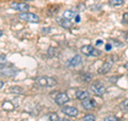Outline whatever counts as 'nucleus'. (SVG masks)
Instances as JSON below:
<instances>
[{"mask_svg":"<svg viewBox=\"0 0 128 121\" xmlns=\"http://www.w3.org/2000/svg\"><path fill=\"white\" fill-rule=\"evenodd\" d=\"M36 84L41 87H54L57 85V80L52 77H48V76H41L36 78Z\"/></svg>","mask_w":128,"mask_h":121,"instance_id":"nucleus-1","label":"nucleus"},{"mask_svg":"<svg viewBox=\"0 0 128 121\" xmlns=\"http://www.w3.org/2000/svg\"><path fill=\"white\" fill-rule=\"evenodd\" d=\"M80 51L86 55V56H91V57H98V56L102 55V51L97 49V48H95L94 46L92 45H84L80 48Z\"/></svg>","mask_w":128,"mask_h":121,"instance_id":"nucleus-2","label":"nucleus"},{"mask_svg":"<svg viewBox=\"0 0 128 121\" xmlns=\"http://www.w3.org/2000/svg\"><path fill=\"white\" fill-rule=\"evenodd\" d=\"M18 18L20 19V21L28 22V23H38V22H40V17L36 14L29 13V12H24V13H20L18 15Z\"/></svg>","mask_w":128,"mask_h":121,"instance_id":"nucleus-3","label":"nucleus"},{"mask_svg":"<svg viewBox=\"0 0 128 121\" xmlns=\"http://www.w3.org/2000/svg\"><path fill=\"white\" fill-rule=\"evenodd\" d=\"M90 89L96 95H104V94L106 93V91H107L105 85L102 84V83H98V82L92 84L91 87H90Z\"/></svg>","mask_w":128,"mask_h":121,"instance_id":"nucleus-4","label":"nucleus"},{"mask_svg":"<svg viewBox=\"0 0 128 121\" xmlns=\"http://www.w3.org/2000/svg\"><path fill=\"white\" fill-rule=\"evenodd\" d=\"M111 59H112V57H108V59L105 60L104 64L98 69V71H97L99 74H106L110 71V69L112 68V64H113V60H111Z\"/></svg>","mask_w":128,"mask_h":121,"instance_id":"nucleus-5","label":"nucleus"},{"mask_svg":"<svg viewBox=\"0 0 128 121\" xmlns=\"http://www.w3.org/2000/svg\"><path fill=\"white\" fill-rule=\"evenodd\" d=\"M11 8L15 11L20 12V13L28 12V10H29V6L24 2H13V3H11Z\"/></svg>","mask_w":128,"mask_h":121,"instance_id":"nucleus-6","label":"nucleus"},{"mask_svg":"<svg viewBox=\"0 0 128 121\" xmlns=\"http://www.w3.org/2000/svg\"><path fill=\"white\" fill-rule=\"evenodd\" d=\"M62 112L63 114H65L66 116H68V117H76V116H78L79 114V111L77 108H75L73 106H65V107H63L62 108Z\"/></svg>","mask_w":128,"mask_h":121,"instance_id":"nucleus-7","label":"nucleus"},{"mask_svg":"<svg viewBox=\"0 0 128 121\" xmlns=\"http://www.w3.org/2000/svg\"><path fill=\"white\" fill-rule=\"evenodd\" d=\"M56 21H57V23L59 24V26L65 28V29H70V28L73 27V23H72V21L66 19L64 17H57L56 18Z\"/></svg>","mask_w":128,"mask_h":121,"instance_id":"nucleus-8","label":"nucleus"},{"mask_svg":"<svg viewBox=\"0 0 128 121\" xmlns=\"http://www.w3.org/2000/svg\"><path fill=\"white\" fill-rule=\"evenodd\" d=\"M56 103L58 104V105H63V104L67 103L70 101V98L68 95H67L66 93H64V92H61V93H59L57 96H56Z\"/></svg>","mask_w":128,"mask_h":121,"instance_id":"nucleus-9","label":"nucleus"},{"mask_svg":"<svg viewBox=\"0 0 128 121\" xmlns=\"http://www.w3.org/2000/svg\"><path fill=\"white\" fill-rule=\"evenodd\" d=\"M82 106L84 107L86 109L91 110L96 106V102H95V100L91 99V98H88L86 100H82Z\"/></svg>","mask_w":128,"mask_h":121,"instance_id":"nucleus-10","label":"nucleus"},{"mask_svg":"<svg viewBox=\"0 0 128 121\" xmlns=\"http://www.w3.org/2000/svg\"><path fill=\"white\" fill-rule=\"evenodd\" d=\"M76 98L78 100H86L88 98H90V92L86 91V90H83V89H79L76 91Z\"/></svg>","mask_w":128,"mask_h":121,"instance_id":"nucleus-11","label":"nucleus"},{"mask_svg":"<svg viewBox=\"0 0 128 121\" xmlns=\"http://www.w3.org/2000/svg\"><path fill=\"white\" fill-rule=\"evenodd\" d=\"M82 63V59L81 57H80L79 55H76L75 57H73L68 62H67V66L68 67H77L79 66V64Z\"/></svg>","mask_w":128,"mask_h":121,"instance_id":"nucleus-12","label":"nucleus"},{"mask_svg":"<svg viewBox=\"0 0 128 121\" xmlns=\"http://www.w3.org/2000/svg\"><path fill=\"white\" fill-rule=\"evenodd\" d=\"M76 15H78V13L76 11H74V10H66V11H64V13H63V17L72 21V19H74L76 17Z\"/></svg>","mask_w":128,"mask_h":121,"instance_id":"nucleus-13","label":"nucleus"},{"mask_svg":"<svg viewBox=\"0 0 128 121\" xmlns=\"http://www.w3.org/2000/svg\"><path fill=\"white\" fill-rule=\"evenodd\" d=\"M2 108L6 111H12L14 110V105L11 102H9V101H6V102L2 103Z\"/></svg>","mask_w":128,"mask_h":121,"instance_id":"nucleus-14","label":"nucleus"},{"mask_svg":"<svg viewBox=\"0 0 128 121\" xmlns=\"http://www.w3.org/2000/svg\"><path fill=\"white\" fill-rule=\"evenodd\" d=\"M10 91L12 92L13 94H17V95H19V94H22V92H24V90H22V88H20V87H18V86H14V87H12V88H10Z\"/></svg>","mask_w":128,"mask_h":121,"instance_id":"nucleus-15","label":"nucleus"},{"mask_svg":"<svg viewBox=\"0 0 128 121\" xmlns=\"http://www.w3.org/2000/svg\"><path fill=\"white\" fill-rule=\"evenodd\" d=\"M124 2H125V0H109V3H110L112 7H118V6H122Z\"/></svg>","mask_w":128,"mask_h":121,"instance_id":"nucleus-16","label":"nucleus"},{"mask_svg":"<svg viewBox=\"0 0 128 121\" xmlns=\"http://www.w3.org/2000/svg\"><path fill=\"white\" fill-rule=\"evenodd\" d=\"M120 108L124 111H128V100H124L120 103Z\"/></svg>","mask_w":128,"mask_h":121,"instance_id":"nucleus-17","label":"nucleus"},{"mask_svg":"<svg viewBox=\"0 0 128 121\" xmlns=\"http://www.w3.org/2000/svg\"><path fill=\"white\" fill-rule=\"evenodd\" d=\"M49 120L50 121H60V118L58 114H56V112H51L49 114Z\"/></svg>","mask_w":128,"mask_h":121,"instance_id":"nucleus-18","label":"nucleus"},{"mask_svg":"<svg viewBox=\"0 0 128 121\" xmlns=\"http://www.w3.org/2000/svg\"><path fill=\"white\" fill-rule=\"evenodd\" d=\"M82 121H96V118H95V116L89 114V115H86V116L83 117Z\"/></svg>","mask_w":128,"mask_h":121,"instance_id":"nucleus-19","label":"nucleus"},{"mask_svg":"<svg viewBox=\"0 0 128 121\" xmlns=\"http://www.w3.org/2000/svg\"><path fill=\"white\" fill-rule=\"evenodd\" d=\"M92 79V75L91 74H83L82 76H81V80L82 82H90V80Z\"/></svg>","mask_w":128,"mask_h":121,"instance_id":"nucleus-20","label":"nucleus"},{"mask_svg":"<svg viewBox=\"0 0 128 121\" xmlns=\"http://www.w3.org/2000/svg\"><path fill=\"white\" fill-rule=\"evenodd\" d=\"M104 121H118V119L116 118V117H114V116H108V117H106V118L104 119Z\"/></svg>","mask_w":128,"mask_h":121,"instance_id":"nucleus-21","label":"nucleus"},{"mask_svg":"<svg viewBox=\"0 0 128 121\" xmlns=\"http://www.w3.org/2000/svg\"><path fill=\"white\" fill-rule=\"evenodd\" d=\"M123 23H125V24H128V12L127 13H125L123 15Z\"/></svg>","mask_w":128,"mask_h":121,"instance_id":"nucleus-22","label":"nucleus"},{"mask_svg":"<svg viewBox=\"0 0 128 121\" xmlns=\"http://www.w3.org/2000/svg\"><path fill=\"white\" fill-rule=\"evenodd\" d=\"M6 57H4V56H0V66H1V64H4L6 63Z\"/></svg>","mask_w":128,"mask_h":121,"instance_id":"nucleus-23","label":"nucleus"},{"mask_svg":"<svg viewBox=\"0 0 128 121\" xmlns=\"http://www.w3.org/2000/svg\"><path fill=\"white\" fill-rule=\"evenodd\" d=\"M124 40H125V42L128 44V31H126V32H124Z\"/></svg>","mask_w":128,"mask_h":121,"instance_id":"nucleus-24","label":"nucleus"},{"mask_svg":"<svg viewBox=\"0 0 128 121\" xmlns=\"http://www.w3.org/2000/svg\"><path fill=\"white\" fill-rule=\"evenodd\" d=\"M105 48H106V50H110L112 48V44L111 43H107V45L105 46Z\"/></svg>","mask_w":128,"mask_h":121,"instance_id":"nucleus-25","label":"nucleus"},{"mask_svg":"<svg viewBox=\"0 0 128 121\" xmlns=\"http://www.w3.org/2000/svg\"><path fill=\"white\" fill-rule=\"evenodd\" d=\"M96 45H97V46L102 45V40H97V41H96Z\"/></svg>","mask_w":128,"mask_h":121,"instance_id":"nucleus-26","label":"nucleus"},{"mask_svg":"<svg viewBox=\"0 0 128 121\" xmlns=\"http://www.w3.org/2000/svg\"><path fill=\"white\" fill-rule=\"evenodd\" d=\"M74 19H75L76 23H79V22H80V16H79V15H76V17H75Z\"/></svg>","mask_w":128,"mask_h":121,"instance_id":"nucleus-27","label":"nucleus"},{"mask_svg":"<svg viewBox=\"0 0 128 121\" xmlns=\"http://www.w3.org/2000/svg\"><path fill=\"white\" fill-rule=\"evenodd\" d=\"M3 86H4V84H3V82H1V80H0V89H1Z\"/></svg>","mask_w":128,"mask_h":121,"instance_id":"nucleus-28","label":"nucleus"},{"mask_svg":"<svg viewBox=\"0 0 128 121\" xmlns=\"http://www.w3.org/2000/svg\"><path fill=\"white\" fill-rule=\"evenodd\" d=\"M60 121H70L68 119H65V118H63V119H60Z\"/></svg>","mask_w":128,"mask_h":121,"instance_id":"nucleus-29","label":"nucleus"},{"mask_svg":"<svg viewBox=\"0 0 128 121\" xmlns=\"http://www.w3.org/2000/svg\"><path fill=\"white\" fill-rule=\"evenodd\" d=\"M3 34V32H2V30H0V37H1V35Z\"/></svg>","mask_w":128,"mask_h":121,"instance_id":"nucleus-30","label":"nucleus"},{"mask_svg":"<svg viewBox=\"0 0 128 121\" xmlns=\"http://www.w3.org/2000/svg\"><path fill=\"white\" fill-rule=\"evenodd\" d=\"M24 1H31V0H24Z\"/></svg>","mask_w":128,"mask_h":121,"instance_id":"nucleus-31","label":"nucleus"}]
</instances>
